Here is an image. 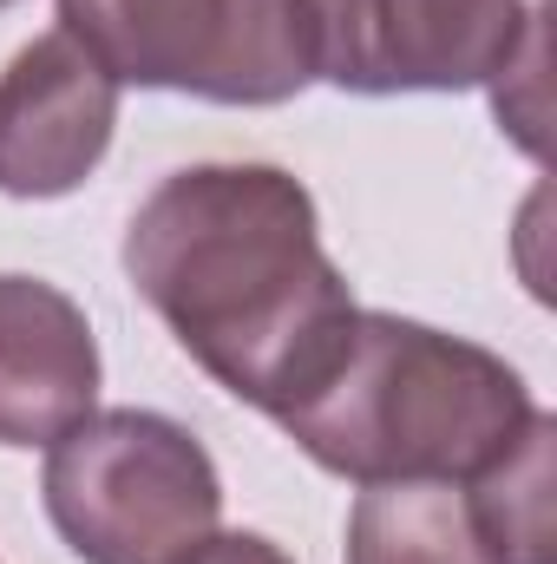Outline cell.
<instances>
[{"instance_id": "6da1fadb", "label": "cell", "mask_w": 557, "mask_h": 564, "mask_svg": "<svg viewBox=\"0 0 557 564\" xmlns=\"http://www.w3.org/2000/svg\"><path fill=\"white\" fill-rule=\"evenodd\" d=\"M125 276L177 348L270 421L335 368L361 315L321 250L315 197L276 164L171 171L125 230Z\"/></svg>"}, {"instance_id": "7a4b0ae2", "label": "cell", "mask_w": 557, "mask_h": 564, "mask_svg": "<svg viewBox=\"0 0 557 564\" xmlns=\"http://www.w3.org/2000/svg\"><path fill=\"white\" fill-rule=\"evenodd\" d=\"M532 414V388L492 348L361 308L335 368L276 426L354 486H452L492 466Z\"/></svg>"}, {"instance_id": "3957f363", "label": "cell", "mask_w": 557, "mask_h": 564, "mask_svg": "<svg viewBox=\"0 0 557 564\" xmlns=\"http://www.w3.org/2000/svg\"><path fill=\"white\" fill-rule=\"evenodd\" d=\"M46 519L86 564H184L223 519V479L190 426L106 408L46 446Z\"/></svg>"}, {"instance_id": "277c9868", "label": "cell", "mask_w": 557, "mask_h": 564, "mask_svg": "<svg viewBox=\"0 0 557 564\" xmlns=\"http://www.w3.org/2000/svg\"><path fill=\"white\" fill-rule=\"evenodd\" d=\"M59 33L119 86L217 106H282L315 79L308 0H59Z\"/></svg>"}, {"instance_id": "5b68a950", "label": "cell", "mask_w": 557, "mask_h": 564, "mask_svg": "<svg viewBox=\"0 0 557 564\" xmlns=\"http://www.w3.org/2000/svg\"><path fill=\"white\" fill-rule=\"evenodd\" d=\"M315 79L341 93H466L525 40V0H308Z\"/></svg>"}, {"instance_id": "8992f818", "label": "cell", "mask_w": 557, "mask_h": 564, "mask_svg": "<svg viewBox=\"0 0 557 564\" xmlns=\"http://www.w3.org/2000/svg\"><path fill=\"white\" fill-rule=\"evenodd\" d=\"M119 126V79L73 40L40 33L0 73V191L66 197L79 191Z\"/></svg>"}, {"instance_id": "52a82bcc", "label": "cell", "mask_w": 557, "mask_h": 564, "mask_svg": "<svg viewBox=\"0 0 557 564\" xmlns=\"http://www.w3.org/2000/svg\"><path fill=\"white\" fill-rule=\"evenodd\" d=\"M99 401L86 308L40 276H0V446H53Z\"/></svg>"}, {"instance_id": "ba28073f", "label": "cell", "mask_w": 557, "mask_h": 564, "mask_svg": "<svg viewBox=\"0 0 557 564\" xmlns=\"http://www.w3.org/2000/svg\"><path fill=\"white\" fill-rule=\"evenodd\" d=\"M551 440L557 421L532 414V426L466 479V519L485 564H557L551 525Z\"/></svg>"}, {"instance_id": "9c48e42d", "label": "cell", "mask_w": 557, "mask_h": 564, "mask_svg": "<svg viewBox=\"0 0 557 564\" xmlns=\"http://www.w3.org/2000/svg\"><path fill=\"white\" fill-rule=\"evenodd\" d=\"M348 564H485L466 492L439 479L407 486H361L348 512Z\"/></svg>"}, {"instance_id": "30bf717a", "label": "cell", "mask_w": 557, "mask_h": 564, "mask_svg": "<svg viewBox=\"0 0 557 564\" xmlns=\"http://www.w3.org/2000/svg\"><path fill=\"white\" fill-rule=\"evenodd\" d=\"M545 20H551V7L538 0L518 53L485 79L492 86V106H499V126L525 144L532 158H545Z\"/></svg>"}, {"instance_id": "8fae6325", "label": "cell", "mask_w": 557, "mask_h": 564, "mask_svg": "<svg viewBox=\"0 0 557 564\" xmlns=\"http://www.w3.org/2000/svg\"><path fill=\"white\" fill-rule=\"evenodd\" d=\"M184 564H295L282 545H270L263 532H210Z\"/></svg>"}, {"instance_id": "7c38bea8", "label": "cell", "mask_w": 557, "mask_h": 564, "mask_svg": "<svg viewBox=\"0 0 557 564\" xmlns=\"http://www.w3.org/2000/svg\"><path fill=\"white\" fill-rule=\"evenodd\" d=\"M0 7H7V0H0Z\"/></svg>"}]
</instances>
